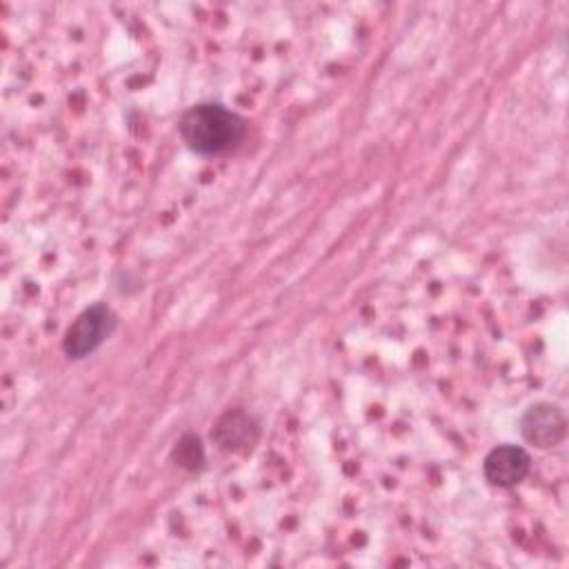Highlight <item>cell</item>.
I'll use <instances>...</instances> for the list:
<instances>
[{
    "label": "cell",
    "mask_w": 569,
    "mask_h": 569,
    "mask_svg": "<svg viewBox=\"0 0 569 569\" xmlns=\"http://www.w3.org/2000/svg\"><path fill=\"white\" fill-rule=\"evenodd\" d=\"M529 469H531L529 453L516 445L493 447L482 462L485 480L493 487H516L527 478Z\"/></svg>",
    "instance_id": "277c9868"
},
{
    "label": "cell",
    "mask_w": 569,
    "mask_h": 569,
    "mask_svg": "<svg viewBox=\"0 0 569 569\" xmlns=\"http://www.w3.org/2000/svg\"><path fill=\"white\" fill-rule=\"evenodd\" d=\"M213 436L220 442V447H224V449H233V451L249 449L256 440V427L249 420V416H244L240 411H233V413L229 411L216 425Z\"/></svg>",
    "instance_id": "5b68a950"
},
{
    "label": "cell",
    "mask_w": 569,
    "mask_h": 569,
    "mask_svg": "<svg viewBox=\"0 0 569 569\" xmlns=\"http://www.w3.org/2000/svg\"><path fill=\"white\" fill-rule=\"evenodd\" d=\"M520 433L538 449L556 447L567 433L565 411L553 402H536L522 413Z\"/></svg>",
    "instance_id": "3957f363"
},
{
    "label": "cell",
    "mask_w": 569,
    "mask_h": 569,
    "mask_svg": "<svg viewBox=\"0 0 569 569\" xmlns=\"http://www.w3.org/2000/svg\"><path fill=\"white\" fill-rule=\"evenodd\" d=\"M180 136L191 151L220 156L233 151L244 140L247 120L218 102H202L184 111L180 118Z\"/></svg>",
    "instance_id": "6da1fadb"
},
{
    "label": "cell",
    "mask_w": 569,
    "mask_h": 569,
    "mask_svg": "<svg viewBox=\"0 0 569 569\" xmlns=\"http://www.w3.org/2000/svg\"><path fill=\"white\" fill-rule=\"evenodd\" d=\"M118 318L104 302H96L87 307L64 331L62 338V351L69 358H87L93 353L113 331H116Z\"/></svg>",
    "instance_id": "7a4b0ae2"
},
{
    "label": "cell",
    "mask_w": 569,
    "mask_h": 569,
    "mask_svg": "<svg viewBox=\"0 0 569 569\" xmlns=\"http://www.w3.org/2000/svg\"><path fill=\"white\" fill-rule=\"evenodd\" d=\"M176 458L182 467H189V469H196L200 467V462L204 460V453H202V445L196 436H184L178 447H176Z\"/></svg>",
    "instance_id": "8992f818"
}]
</instances>
